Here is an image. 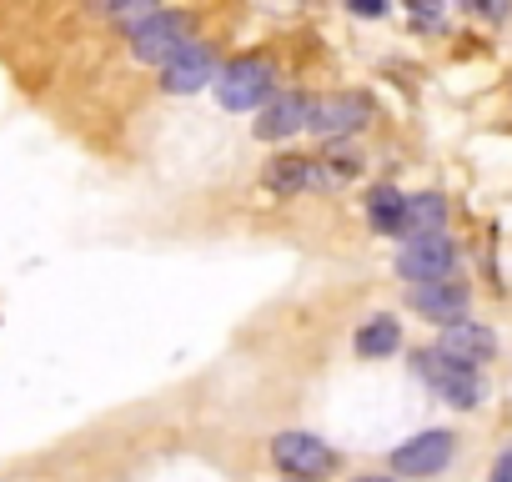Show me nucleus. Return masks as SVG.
<instances>
[{"label": "nucleus", "instance_id": "obj_1", "mask_svg": "<svg viewBox=\"0 0 512 482\" xmlns=\"http://www.w3.org/2000/svg\"><path fill=\"white\" fill-rule=\"evenodd\" d=\"M191 41H196V26H191L186 11H156V16H146L141 26H131V56H136L141 66H166V61H176Z\"/></svg>", "mask_w": 512, "mask_h": 482}, {"label": "nucleus", "instance_id": "obj_2", "mask_svg": "<svg viewBox=\"0 0 512 482\" xmlns=\"http://www.w3.org/2000/svg\"><path fill=\"white\" fill-rule=\"evenodd\" d=\"M211 86H216V101H221L226 111H251V106H267V101H272L277 71H272L267 61L246 56V61H231L226 71H216Z\"/></svg>", "mask_w": 512, "mask_h": 482}, {"label": "nucleus", "instance_id": "obj_3", "mask_svg": "<svg viewBox=\"0 0 512 482\" xmlns=\"http://www.w3.org/2000/svg\"><path fill=\"white\" fill-rule=\"evenodd\" d=\"M417 372L427 377V387L447 402V407H477L482 402V382H477V367H467V362H457V357H447V352H422L417 357Z\"/></svg>", "mask_w": 512, "mask_h": 482}, {"label": "nucleus", "instance_id": "obj_4", "mask_svg": "<svg viewBox=\"0 0 512 482\" xmlns=\"http://www.w3.org/2000/svg\"><path fill=\"white\" fill-rule=\"evenodd\" d=\"M397 272L407 282H437V277H452L457 272V247L432 231V236H407V247L397 252Z\"/></svg>", "mask_w": 512, "mask_h": 482}, {"label": "nucleus", "instance_id": "obj_5", "mask_svg": "<svg viewBox=\"0 0 512 482\" xmlns=\"http://www.w3.org/2000/svg\"><path fill=\"white\" fill-rule=\"evenodd\" d=\"M367 116H372V101L367 96H357V91H342V96H317L312 101V131L317 136H327V141H337V136H352V131H362L367 126Z\"/></svg>", "mask_w": 512, "mask_h": 482}, {"label": "nucleus", "instance_id": "obj_6", "mask_svg": "<svg viewBox=\"0 0 512 482\" xmlns=\"http://www.w3.org/2000/svg\"><path fill=\"white\" fill-rule=\"evenodd\" d=\"M452 452H457V437L452 432H417V437L397 442L392 467L402 477H432V472H442L452 462Z\"/></svg>", "mask_w": 512, "mask_h": 482}, {"label": "nucleus", "instance_id": "obj_7", "mask_svg": "<svg viewBox=\"0 0 512 482\" xmlns=\"http://www.w3.org/2000/svg\"><path fill=\"white\" fill-rule=\"evenodd\" d=\"M272 457H277L292 477H322V472L337 467V452H332L327 442H317L312 432H282V437L272 442Z\"/></svg>", "mask_w": 512, "mask_h": 482}, {"label": "nucleus", "instance_id": "obj_8", "mask_svg": "<svg viewBox=\"0 0 512 482\" xmlns=\"http://www.w3.org/2000/svg\"><path fill=\"white\" fill-rule=\"evenodd\" d=\"M262 181H267V191H277V196H302V191H317V186H337V176H332L322 161H312V156H277V161L262 171Z\"/></svg>", "mask_w": 512, "mask_h": 482}, {"label": "nucleus", "instance_id": "obj_9", "mask_svg": "<svg viewBox=\"0 0 512 482\" xmlns=\"http://www.w3.org/2000/svg\"><path fill=\"white\" fill-rule=\"evenodd\" d=\"M211 81H216V56H211V46H201V41H191L176 61L161 66V86H166L171 96H191V91H201V86H211Z\"/></svg>", "mask_w": 512, "mask_h": 482}, {"label": "nucleus", "instance_id": "obj_10", "mask_svg": "<svg viewBox=\"0 0 512 482\" xmlns=\"http://www.w3.org/2000/svg\"><path fill=\"white\" fill-rule=\"evenodd\" d=\"M307 121H312V101L302 91H282V96H272L262 106V116H256V136L262 141H287V136L307 131Z\"/></svg>", "mask_w": 512, "mask_h": 482}, {"label": "nucleus", "instance_id": "obj_11", "mask_svg": "<svg viewBox=\"0 0 512 482\" xmlns=\"http://www.w3.org/2000/svg\"><path fill=\"white\" fill-rule=\"evenodd\" d=\"M412 307H417L427 322H442V327H452V322H462V312H467V287H462L457 277L417 282V287H412Z\"/></svg>", "mask_w": 512, "mask_h": 482}, {"label": "nucleus", "instance_id": "obj_12", "mask_svg": "<svg viewBox=\"0 0 512 482\" xmlns=\"http://www.w3.org/2000/svg\"><path fill=\"white\" fill-rule=\"evenodd\" d=\"M442 352L457 357V362H467V367H477V362H487V357L497 352V337H492V327L462 317V322H452V327L442 332Z\"/></svg>", "mask_w": 512, "mask_h": 482}, {"label": "nucleus", "instance_id": "obj_13", "mask_svg": "<svg viewBox=\"0 0 512 482\" xmlns=\"http://www.w3.org/2000/svg\"><path fill=\"white\" fill-rule=\"evenodd\" d=\"M407 201H412V196H402L397 186H372V196H367V221H372L382 236H407Z\"/></svg>", "mask_w": 512, "mask_h": 482}, {"label": "nucleus", "instance_id": "obj_14", "mask_svg": "<svg viewBox=\"0 0 512 482\" xmlns=\"http://www.w3.org/2000/svg\"><path fill=\"white\" fill-rule=\"evenodd\" d=\"M397 347H402L397 317H372V322L357 332V357H392Z\"/></svg>", "mask_w": 512, "mask_h": 482}, {"label": "nucleus", "instance_id": "obj_15", "mask_svg": "<svg viewBox=\"0 0 512 482\" xmlns=\"http://www.w3.org/2000/svg\"><path fill=\"white\" fill-rule=\"evenodd\" d=\"M442 221H447V201L437 191H422L407 201V236H432L442 231Z\"/></svg>", "mask_w": 512, "mask_h": 482}, {"label": "nucleus", "instance_id": "obj_16", "mask_svg": "<svg viewBox=\"0 0 512 482\" xmlns=\"http://www.w3.org/2000/svg\"><path fill=\"white\" fill-rule=\"evenodd\" d=\"M96 11L111 16V21H121V26H141V21L156 16L161 6H156V0H96Z\"/></svg>", "mask_w": 512, "mask_h": 482}, {"label": "nucleus", "instance_id": "obj_17", "mask_svg": "<svg viewBox=\"0 0 512 482\" xmlns=\"http://www.w3.org/2000/svg\"><path fill=\"white\" fill-rule=\"evenodd\" d=\"M322 166H327L337 181H347V176H357V171H362V151H357V146H347V141L337 136V141H332V151L322 156Z\"/></svg>", "mask_w": 512, "mask_h": 482}, {"label": "nucleus", "instance_id": "obj_18", "mask_svg": "<svg viewBox=\"0 0 512 482\" xmlns=\"http://www.w3.org/2000/svg\"><path fill=\"white\" fill-rule=\"evenodd\" d=\"M347 6H352L357 16H372V21H377V16H387V0H347Z\"/></svg>", "mask_w": 512, "mask_h": 482}, {"label": "nucleus", "instance_id": "obj_19", "mask_svg": "<svg viewBox=\"0 0 512 482\" xmlns=\"http://www.w3.org/2000/svg\"><path fill=\"white\" fill-rule=\"evenodd\" d=\"M492 482H512V452L497 462V477H492Z\"/></svg>", "mask_w": 512, "mask_h": 482}, {"label": "nucleus", "instance_id": "obj_20", "mask_svg": "<svg viewBox=\"0 0 512 482\" xmlns=\"http://www.w3.org/2000/svg\"><path fill=\"white\" fill-rule=\"evenodd\" d=\"M357 482H387V477H357Z\"/></svg>", "mask_w": 512, "mask_h": 482}]
</instances>
